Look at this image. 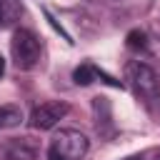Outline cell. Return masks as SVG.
I'll use <instances>...</instances> for the list:
<instances>
[{
    "label": "cell",
    "mask_w": 160,
    "mask_h": 160,
    "mask_svg": "<svg viewBox=\"0 0 160 160\" xmlns=\"http://www.w3.org/2000/svg\"><path fill=\"white\" fill-rule=\"evenodd\" d=\"M10 52H12V60H15V65L20 70H32L38 65V60H40V40L30 30L20 28V30L12 32Z\"/></svg>",
    "instance_id": "1"
},
{
    "label": "cell",
    "mask_w": 160,
    "mask_h": 160,
    "mask_svg": "<svg viewBox=\"0 0 160 160\" xmlns=\"http://www.w3.org/2000/svg\"><path fill=\"white\" fill-rule=\"evenodd\" d=\"M125 78L132 82V90L138 92V98H142L145 102H152L158 100V92H160V82H158V75L150 65L140 62V60H132L128 62L125 68Z\"/></svg>",
    "instance_id": "2"
},
{
    "label": "cell",
    "mask_w": 160,
    "mask_h": 160,
    "mask_svg": "<svg viewBox=\"0 0 160 160\" xmlns=\"http://www.w3.org/2000/svg\"><path fill=\"white\" fill-rule=\"evenodd\" d=\"M50 150L65 160H82L85 152H88V138L80 132V130H60L55 132L52 142H50Z\"/></svg>",
    "instance_id": "3"
},
{
    "label": "cell",
    "mask_w": 160,
    "mask_h": 160,
    "mask_svg": "<svg viewBox=\"0 0 160 160\" xmlns=\"http://www.w3.org/2000/svg\"><path fill=\"white\" fill-rule=\"evenodd\" d=\"M68 110H70L68 102H62V100H48V102L38 105V108L32 110L30 122H32V128H38V130H50V128H55V125L68 115Z\"/></svg>",
    "instance_id": "4"
},
{
    "label": "cell",
    "mask_w": 160,
    "mask_h": 160,
    "mask_svg": "<svg viewBox=\"0 0 160 160\" xmlns=\"http://www.w3.org/2000/svg\"><path fill=\"white\" fill-rule=\"evenodd\" d=\"M5 155H8V160H35V145L28 142V138H22V140H10Z\"/></svg>",
    "instance_id": "5"
},
{
    "label": "cell",
    "mask_w": 160,
    "mask_h": 160,
    "mask_svg": "<svg viewBox=\"0 0 160 160\" xmlns=\"http://www.w3.org/2000/svg\"><path fill=\"white\" fill-rule=\"evenodd\" d=\"M22 15V5L20 0H0V25L2 28H10L20 20Z\"/></svg>",
    "instance_id": "6"
},
{
    "label": "cell",
    "mask_w": 160,
    "mask_h": 160,
    "mask_svg": "<svg viewBox=\"0 0 160 160\" xmlns=\"http://www.w3.org/2000/svg\"><path fill=\"white\" fill-rule=\"evenodd\" d=\"M20 122H22V110L18 105H2L0 108V130L18 128Z\"/></svg>",
    "instance_id": "7"
},
{
    "label": "cell",
    "mask_w": 160,
    "mask_h": 160,
    "mask_svg": "<svg viewBox=\"0 0 160 160\" xmlns=\"http://www.w3.org/2000/svg\"><path fill=\"white\" fill-rule=\"evenodd\" d=\"M72 80H75L78 85H90V82L95 80V65H90V62L78 65L75 72H72Z\"/></svg>",
    "instance_id": "8"
},
{
    "label": "cell",
    "mask_w": 160,
    "mask_h": 160,
    "mask_svg": "<svg viewBox=\"0 0 160 160\" xmlns=\"http://www.w3.org/2000/svg\"><path fill=\"white\" fill-rule=\"evenodd\" d=\"M125 45H128L130 50H145V48H148V35H145L142 30H130V32L125 35Z\"/></svg>",
    "instance_id": "9"
},
{
    "label": "cell",
    "mask_w": 160,
    "mask_h": 160,
    "mask_svg": "<svg viewBox=\"0 0 160 160\" xmlns=\"http://www.w3.org/2000/svg\"><path fill=\"white\" fill-rule=\"evenodd\" d=\"M45 18H48V22H50V25H52V28H55V30H58V32H60V35H62V38H65L68 42H72V40H70V35H68V32L62 30V25H60V22H58V20H55V18H52V15L48 12V10H45Z\"/></svg>",
    "instance_id": "10"
},
{
    "label": "cell",
    "mask_w": 160,
    "mask_h": 160,
    "mask_svg": "<svg viewBox=\"0 0 160 160\" xmlns=\"http://www.w3.org/2000/svg\"><path fill=\"white\" fill-rule=\"evenodd\" d=\"M48 160H65V158H60V155H55L52 150H48Z\"/></svg>",
    "instance_id": "11"
},
{
    "label": "cell",
    "mask_w": 160,
    "mask_h": 160,
    "mask_svg": "<svg viewBox=\"0 0 160 160\" xmlns=\"http://www.w3.org/2000/svg\"><path fill=\"white\" fill-rule=\"evenodd\" d=\"M2 75H5V58L0 55V78H2Z\"/></svg>",
    "instance_id": "12"
},
{
    "label": "cell",
    "mask_w": 160,
    "mask_h": 160,
    "mask_svg": "<svg viewBox=\"0 0 160 160\" xmlns=\"http://www.w3.org/2000/svg\"><path fill=\"white\" fill-rule=\"evenodd\" d=\"M128 160H142V158H140V155H135V158H128Z\"/></svg>",
    "instance_id": "13"
},
{
    "label": "cell",
    "mask_w": 160,
    "mask_h": 160,
    "mask_svg": "<svg viewBox=\"0 0 160 160\" xmlns=\"http://www.w3.org/2000/svg\"><path fill=\"white\" fill-rule=\"evenodd\" d=\"M155 160H160V152H158V155H155Z\"/></svg>",
    "instance_id": "14"
}]
</instances>
